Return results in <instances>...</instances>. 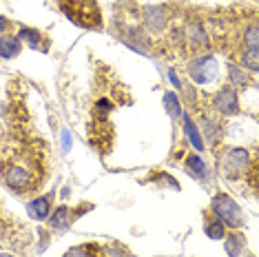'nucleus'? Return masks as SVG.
Wrapping results in <instances>:
<instances>
[{
  "label": "nucleus",
  "mask_w": 259,
  "mask_h": 257,
  "mask_svg": "<svg viewBox=\"0 0 259 257\" xmlns=\"http://www.w3.org/2000/svg\"><path fill=\"white\" fill-rule=\"evenodd\" d=\"M62 14L73 25L84 29H100L102 27V14L96 0H58Z\"/></svg>",
  "instance_id": "f257e3e1"
},
{
  "label": "nucleus",
  "mask_w": 259,
  "mask_h": 257,
  "mask_svg": "<svg viewBox=\"0 0 259 257\" xmlns=\"http://www.w3.org/2000/svg\"><path fill=\"white\" fill-rule=\"evenodd\" d=\"M210 208H213L215 218L222 222V224L226 226H233V229H239V226H244V211L239 208V204L233 200L231 195H226V193H220V195H215L213 204H210Z\"/></svg>",
  "instance_id": "f03ea898"
},
{
  "label": "nucleus",
  "mask_w": 259,
  "mask_h": 257,
  "mask_svg": "<svg viewBox=\"0 0 259 257\" xmlns=\"http://www.w3.org/2000/svg\"><path fill=\"white\" fill-rule=\"evenodd\" d=\"M188 73H191V80L197 84H208L217 78V60L213 56H202L195 58L191 64H188Z\"/></svg>",
  "instance_id": "7ed1b4c3"
},
{
  "label": "nucleus",
  "mask_w": 259,
  "mask_h": 257,
  "mask_svg": "<svg viewBox=\"0 0 259 257\" xmlns=\"http://www.w3.org/2000/svg\"><path fill=\"white\" fill-rule=\"evenodd\" d=\"M224 175L231 180H237L239 175L246 173L248 168V151L246 149H231L226 155H224Z\"/></svg>",
  "instance_id": "20e7f679"
},
{
  "label": "nucleus",
  "mask_w": 259,
  "mask_h": 257,
  "mask_svg": "<svg viewBox=\"0 0 259 257\" xmlns=\"http://www.w3.org/2000/svg\"><path fill=\"white\" fill-rule=\"evenodd\" d=\"M215 111H220L222 115H237L239 113V100H237V93L231 87H224V89L215 96L213 100Z\"/></svg>",
  "instance_id": "39448f33"
},
{
  "label": "nucleus",
  "mask_w": 259,
  "mask_h": 257,
  "mask_svg": "<svg viewBox=\"0 0 259 257\" xmlns=\"http://www.w3.org/2000/svg\"><path fill=\"white\" fill-rule=\"evenodd\" d=\"M5 182H7L14 191H25V189L31 186L33 178H31V173H29L27 168L11 164L9 168H5Z\"/></svg>",
  "instance_id": "423d86ee"
},
{
  "label": "nucleus",
  "mask_w": 259,
  "mask_h": 257,
  "mask_svg": "<svg viewBox=\"0 0 259 257\" xmlns=\"http://www.w3.org/2000/svg\"><path fill=\"white\" fill-rule=\"evenodd\" d=\"M49 208H51V197L45 195V197H38L29 204V215L33 220H47L49 218Z\"/></svg>",
  "instance_id": "0eeeda50"
},
{
  "label": "nucleus",
  "mask_w": 259,
  "mask_h": 257,
  "mask_svg": "<svg viewBox=\"0 0 259 257\" xmlns=\"http://www.w3.org/2000/svg\"><path fill=\"white\" fill-rule=\"evenodd\" d=\"M20 54V40L16 36H9V38H0V58L9 60V58L18 56Z\"/></svg>",
  "instance_id": "6e6552de"
},
{
  "label": "nucleus",
  "mask_w": 259,
  "mask_h": 257,
  "mask_svg": "<svg viewBox=\"0 0 259 257\" xmlns=\"http://www.w3.org/2000/svg\"><path fill=\"white\" fill-rule=\"evenodd\" d=\"M244 246H246V239H244V235H239V233H231V235L226 237V253L231 257H237L244 253Z\"/></svg>",
  "instance_id": "1a4fd4ad"
},
{
  "label": "nucleus",
  "mask_w": 259,
  "mask_h": 257,
  "mask_svg": "<svg viewBox=\"0 0 259 257\" xmlns=\"http://www.w3.org/2000/svg\"><path fill=\"white\" fill-rule=\"evenodd\" d=\"M69 222H71V211H69L67 206H60L54 215H51L49 224H51V229H67Z\"/></svg>",
  "instance_id": "9d476101"
},
{
  "label": "nucleus",
  "mask_w": 259,
  "mask_h": 257,
  "mask_svg": "<svg viewBox=\"0 0 259 257\" xmlns=\"http://www.w3.org/2000/svg\"><path fill=\"white\" fill-rule=\"evenodd\" d=\"M184 128H186V136H188V140L193 142V147H195L197 151H202V149H204L202 136H199V131H197V126H195V122L188 118V115H184Z\"/></svg>",
  "instance_id": "9b49d317"
},
{
  "label": "nucleus",
  "mask_w": 259,
  "mask_h": 257,
  "mask_svg": "<svg viewBox=\"0 0 259 257\" xmlns=\"http://www.w3.org/2000/svg\"><path fill=\"white\" fill-rule=\"evenodd\" d=\"M186 168H188V173L197 175V178H206V173H208V168H206L204 160L199 155H188L186 157Z\"/></svg>",
  "instance_id": "f8f14e48"
},
{
  "label": "nucleus",
  "mask_w": 259,
  "mask_h": 257,
  "mask_svg": "<svg viewBox=\"0 0 259 257\" xmlns=\"http://www.w3.org/2000/svg\"><path fill=\"white\" fill-rule=\"evenodd\" d=\"M16 38H18V40H27V42L31 45L33 49H42V51L47 49V47L40 45V40H42V38H40V33L36 31V29H20Z\"/></svg>",
  "instance_id": "ddd939ff"
},
{
  "label": "nucleus",
  "mask_w": 259,
  "mask_h": 257,
  "mask_svg": "<svg viewBox=\"0 0 259 257\" xmlns=\"http://www.w3.org/2000/svg\"><path fill=\"white\" fill-rule=\"evenodd\" d=\"M164 107H166L170 118H180L182 115V107H180V100L175 93H166V96H164Z\"/></svg>",
  "instance_id": "4468645a"
},
{
  "label": "nucleus",
  "mask_w": 259,
  "mask_h": 257,
  "mask_svg": "<svg viewBox=\"0 0 259 257\" xmlns=\"http://www.w3.org/2000/svg\"><path fill=\"white\" fill-rule=\"evenodd\" d=\"M206 235H208L210 239H222L224 235H226V229H224V224L220 220H210L208 224H206Z\"/></svg>",
  "instance_id": "2eb2a0df"
},
{
  "label": "nucleus",
  "mask_w": 259,
  "mask_h": 257,
  "mask_svg": "<svg viewBox=\"0 0 259 257\" xmlns=\"http://www.w3.org/2000/svg\"><path fill=\"white\" fill-rule=\"evenodd\" d=\"M259 51H257V47H252V49H248L244 56H241V64H246V67L250 69V71H257L259 69Z\"/></svg>",
  "instance_id": "dca6fc26"
},
{
  "label": "nucleus",
  "mask_w": 259,
  "mask_h": 257,
  "mask_svg": "<svg viewBox=\"0 0 259 257\" xmlns=\"http://www.w3.org/2000/svg\"><path fill=\"white\" fill-rule=\"evenodd\" d=\"M244 42L248 45V49H252V47H257L259 42V33H257V25H250L248 29L244 31Z\"/></svg>",
  "instance_id": "f3484780"
},
{
  "label": "nucleus",
  "mask_w": 259,
  "mask_h": 257,
  "mask_svg": "<svg viewBox=\"0 0 259 257\" xmlns=\"http://www.w3.org/2000/svg\"><path fill=\"white\" fill-rule=\"evenodd\" d=\"M228 73H231V82L233 84H246V75L241 69H237L235 64H228Z\"/></svg>",
  "instance_id": "a211bd4d"
},
{
  "label": "nucleus",
  "mask_w": 259,
  "mask_h": 257,
  "mask_svg": "<svg viewBox=\"0 0 259 257\" xmlns=\"http://www.w3.org/2000/svg\"><path fill=\"white\" fill-rule=\"evenodd\" d=\"M62 149H64V151L71 149V133H69L67 128L62 131Z\"/></svg>",
  "instance_id": "6ab92c4d"
},
{
  "label": "nucleus",
  "mask_w": 259,
  "mask_h": 257,
  "mask_svg": "<svg viewBox=\"0 0 259 257\" xmlns=\"http://www.w3.org/2000/svg\"><path fill=\"white\" fill-rule=\"evenodd\" d=\"M64 257H91V255L87 253L84 248H73V250H69V253L64 255Z\"/></svg>",
  "instance_id": "aec40b11"
},
{
  "label": "nucleus",
  "mask_w": 259,
  "mask_h": 257,
  "mask_svg": "<svg viewBox=\"0 0 259 257\" xmlns=\"http://www.w3.org/2000/svg\"><path fill=\"white\" fill-rule=\"evenodd\" d=\"M168 80H170V82H173V87H180V80H178V73H175V71H173V69H170V71H168Z\"/></svg>",
  "instance_id": "412c9836"
},
{
  "label": "nucleus",
  "mask_w": 259,
  "mask_h": 257,
  "mask_svg": "<svg viewBox=\"0 0 259 257\" xmlns=\"http://www.w3.org/2000/svg\"><path fill=\"white\" fill-rule=\"evenodd\" d=\"M9 27V22H7V18H3V16H0V31H5V29Z\"/></svg>",
  "instance_id": "4be33fe9"
},
{
  "label": "nucleus",
  "mask_w": 259,
  "mask_h": 257,
  "mask_svg": "<svg viewBox=\"0 0 259 257\" xmlns=\"http://www.w3.org/2000/svg\"><path fill=\"white\" fill-rule=\"evenodd\" d=\"M0 257H16V255H9V253H0Z\"/></svg>",
  "instance_id": "5701e85b"
}]
</instances>
